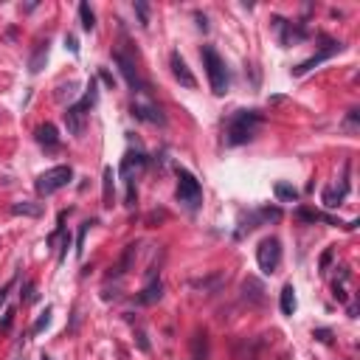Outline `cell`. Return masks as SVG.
<instances>
[{
  "mask_svg": "<svg viewBox=\"0 0 360 360\" xmlns=\"http://www.w3.org/2000/svg\"><path fill=\"white\" fill-rule=\"evenodd\" d=\"M169 68H172V76L178 79L183 87H188V90H194L197 87V79H194V73L188 71V65H186V59L178 54V51H172L169 54Z\"/></svg>",
  "mask_w": 360,
  "mask_h": 360,
  "instance_id": "7c38bea8",
  "label": "cell"
},
{
  "mask_svg": "<svg viewBox=\"0 0 360 360\" xmlns=\"http://www.w3.org/2000/svg\"><path fill=\"white\" fill-rule=\"evenodd\" d=\"M62 118H65V127H68V133H71L73 138H82V135H85V130H87V110L82 107L79 102L68 104L65 113H62Z\"/></svg>",
  "mask_w": 360,
  "mask_h": 360,
  "instance_id": "30bf717a",
  "label": "cell"
},
{
  "mask_svg": "<svg viewBox=\"0 0 360 360\" xmlns=\"http://www.w3.org/2000/svg\"><path fill=\"white\" fill-rule=\"evenodd\" d=\"M71 180H73V169H71V166H51V169H45V172L37 178L34 188H37L39 197H51V194H56L59 188L68 186Z\"/></svg>",
  "mask_w": 360,
  "mask_h": 360,
  "instance_id": "277c9868",
  "label": "cell"
},
{
  "mask_svg": "<svg viewBox=\"0 0 360 360\" xmlns=\"http://www.w3.org/2000/svg\"><path fill=\"white\" fill-rule=\"evenodd\" d=\"M135 338H138V349H141V352H149V349H152V346H149V341H147V332H144V329H138V332H135Z\"/></svg>",
  "mask_w": 360,
  "mask_h": 360,
  "instance_id": "f35d334b",
  "label": "cell"
},
{
  "mask_svg": "<svg viewBox=\"0 0 360 360\" xmlns=\"http://www.w3.org/2000/svg\"><path fill=\"white\" fill-rule=\"evenodd\" d=\"M135 203H138V188H135V178H130L127 180V200H124V205L133 208Z\"/></svg>",
  "mask_w": 360,
  "mask_h": 360,
  "instance_id": "f546056e",
  "label": "cell"
},
{
  "mask_svg": "<svg viewBox=\"0 0 360 360\" xmlns=\"http://www.w3.org/2000/svg\"><path fill=\"white\" fill-rule=\"evenodd\" d=\"M130 113H133V118H138V121H147V124H155V127H166V116H164V110L158 107V104L133 102Z\"/></svg>",
  "mask_w": 360,
  "mask_h": 360,
  "instance_id": "8fae6325",
  "label": "cell"
},
{
  "mask_svg": "<svg viewBox=\"0 0 360 360\" xmlns=\"http://www.w3.org/2000/svg\"><path fill=\"white\" fill-rule=\"evenodd\" d=\"M242 298L248 301V304H253V307H262L267 301V296H265V284L259 282L256 276H248L242 282Z\"/></svg>",
  "mask_w": 360,
  "mask_h": 360,
  "instance_id": "5bb4252c",
  "label": "cell"
},
{
  "mask_svg": "<svg viewBox=\"0 0 360 360\" xmlns=\"http://www.w3.org/2000/svg\"><path fill=\"white\" fill-rule=\"evenodd\" d=\"M79 20H82V28L85 31H93L96 28V14H93V8H90V3H79Z\"/></svg>",
  "mask_w": 360,
  "mask_h": 360,
  "instance_id": "cb8c5ba5",
  "label": "cell"
},
{
  "mask_svg": "<svg viewBox=\"0 0 360 360\" xmlns=\"http://www.w3.org/2000/svg\"><path fill=\"white\" fill-rule=\"evenodd\" d=\"M200 56H203V68H205V76H208V85H211L214 96H225L228 87H231V76H228L225 59L217 54L214 45H203L200 48Z\"/></svg>",
  "mask_w": 360,
  "mask_h": 360,
  "instance_id": "7a4b0ae2",
  "label": "cell"
},
{
  "mask_svg": "<svg viewBox=\"0 0 360 360\" xmlns=\"http://www.w3.org/2000/svg\"><path fill=\"white\" fill-rule=\"evenodd\" d=\"M39 360H51V358H48V355H42V358H39Z\"/></svg>",
  "mask_w": 360,
  "mask_h": 360,
  "instance_id": "f6af8a7d",
  "label": "cell"
},
{
  "mask_svg": "<svg viewBox=\"0 0 360 360\" xmlns=\"http://www.w3.org/2000/svg\"><path fill=\"white\" fill-rule=\"evenodd\" d=\"M11 214H14V217H34V219H39L42 217V203H28V200L14 203L11 205Z\"/></svg>",
  "mask_w": 360,
  "mask_h": 360,
  "instance_id": "44dd1931",
  "label": "cell"
},
{
  "mask_svg": "<svg viewBox=\"0 0 360 360\" xmlns=\"http://www.w3.org/2000/svg\"><path fill=\"white\" fill-rule=\"evenodd\" d=\"M99 79L104 82V87H107V90H116V79H113V73H110L107 68H102V71H99Z\"/></svg>",
  "mask_w": 360,
  "mask_h": 360,
  "instance_id": "d590c367",
  "label": "cell"
},
{
  "mask_svg": "<svg viewBox=\"0 0 360 360\" xmlns=\"http://www.w3.org/2000/svg\"><path fill=\"white\" fill-rule=\"evenodd\" d=\"M321 200H324V205H327V208H338V205L344 203L346 197L341 194L335 186H329V188H324V197H321Z\"/></svg>",
  "mask_w": 360,
  "mask_h": 360,
  "instance_id": "d4e9b609",
  "label": "cell"
},
{
  "mask_svg": "<svg viewBox=\"0 0 360 360\" xmlns=\"http://www.w3.org/2000/svg\"><path fill=\"white\" fill-rule=\"evenodd\" d=\"M76 82H68V85H59V90H56V99L59 102H65V99H73L76 96Z\"/></svg>",
  "mask_w": 360,
  "mask_h": 360,
  "instance_id": "f1b7e54d",
  "label": "cell"
},
{
  "mask_svg": "<svg viewBox=\"0 0 360 360\" xmlns=\"http://www.w3.org/2000/svg\"><path fill=\"white\" fill-rule=\"evenodd\" d=\"M273 28L279 31V42H282V48H290V45H296V42H304V39L310 37L307 23H290V20H284V17H279V14L273 17Z\"/></svg>",
  "mask_w": 360,
  "mask_h": 360,
  "instance_id": "ba28073f",
  "label": "cell"
},
{
  "mask_svg": "<svg viewBox=\"0 0 360 360\" xmlns=\"http://www.w3.org/2000/svg\"><path fill=\"white\" fill-rule=\"evenodd\" d=\"M332 248H327V251H324V256H321V273H327V267H329V262H332Z\"/></svg>",
  "mask_w": 360,
  "mask_h": 360,
  "instance_id": "60d3db41",
  "label": "cell"
},
{
  "mask_svg": "<svg viewBox=\"0 0 360 360\" xmlns=\"http://www.w3.org/2000/svg\"><path fill=\"white\" fill-rule=\"evenodd\" d=\"M34 138H37V144H39L42 149H48V152H56V149L62 147V141H59V133H56V127L51 124V121L39 124L37 130H34Z\"/></svg>",
  "mask_w": 360,
  "mask_h": 360,
  "instance_id": "4fadbf2b",
  "label": "cell"
},
{
  "mask_svg": "<svg viewBox=\"0 0 360 360\" xmlns=\"http://www.w3.org/2000/svg\"><path fill=\"white\" fill-rule=\"evenodd\" d=\"M282 313L284 315H293L296 313V307H298V301H296V290H293V284H284L282 287Z\"/></svg>",
  "mask_w": 360,
  "mask_h": 360,
  "instance_id": "7402d4cb",
  "label": "cell"
},
{
  "mask_svg": "<svg viewBox=\"0 0 360 360\" xmlns=\"http://www.w3.org/2000/svg\"><path fill=\"white\" fill-rule=\"evenodd\" d=\"M276 219H282V208H270V205H265V208H256V211H242V217H239V228H236V239L245 234H251V231H256L259 225H265V222H276Z\"/></svg>",
  "mask_w": 360,
  "mask_h": 360,
  "instance_id": "52a82bcc",
  "label": "cell"
},
{
  "mask_svg": "<svg viewBox=\"0 0 360 360\" xmlns=\"http://www.w3.org/2000/svg\"><path fill=\"white\" fill-rule=\"evenodd\" d=\"M48 327H51V307H45V310L37 315V321H34V327H31V335H39V332H45Z\"/></svg>",
  "mask_w": 360,
  "mask_h": 360,
  "instance_id": "4316f807",
  "label": "cell"
},
{
  "mask_svg": "<svg viewBox=\"0 0 360 360\" xmlns=\"http://www.w3.org/2000/svg\"><path fill=\"white\" fill-rule=\"evenodd\" d=\"M279 262H282V242L279 236H265L256 248V265L265 276H273L279 270Z\"/></svg>",
  "mask_w": 360,
  "mask_h": 360,
  "instance_id": "5b68a950",
  "label": "cell"
},
{
  "mask_svg": "<svg viewBox=\"0 0 360 360\" xmlns=\"http://www.w3.org/2000/svg\"><path fill=\"white\" fill-rule=\"evenodd\" d=\"M149 164V158L144 155L141 149H130L124 158H121V166H118V175L124 180H130L133 178V169H141V166H147Z\"/></svg>",
  "mask_w": 360,
  "mask_h": 360,
  "instance_id": "9a60e30c",
  "label": "cell"
},
{
  "mask_svg": "<svg viewBox=\"0 0 360 360\" xmlns=\"http://www.w3.org/2000/svg\"><path fill=\"white\" fill-rule=\"evenodd\" d=\"M273 194L279 197L282 203H296V200H298V188H296V186H290V183H282V180H279V183L273 186Z\"/></svg>",
  "mask_w": 360,
  "mask_h": 360,
  "instance_id": "603a6c76",
  "label": "cell"
},
{
  "mask_svg": "<svg viewBox=\"0 0 360 360\" xmlns=\"http://www.w3.org/2000/svg\"><path fill=\"white\" fill-rule=\"evenodd\" d=\"M14 324V307H6L3 310V318H0V332H8Z\"/></svg>",
  "mask_w": 360,
  "mask_h": 360,
  "instance_id": "4dcf8cb0",
  "label": "cell"
},
{
  "mask_svg": "<svg viewBox=\"0 0 360 360\" xmlns=\"http://www.w3.org/2000/svg\"><path fill=\"white\" fill-rule=\"evenodd\" d=\"M332 296L338 298V301H341V304H346V301H349V296H346V290H344V284H332Z\"/></svg>",
  "mask_w": 360,
  "mask_h": 360,
  "instance_id": "8d00e7d4",
  "label": "cell"
},
{
  "mask_svg": "<svg viewBox=\"0 0 360 360\" xmlns=\"http://www.w3.org/2000/svg\"><path fill=\"white\" fill-rule=\"evenodd\" d=\"M262 124H265V116L259 110H236L225 121V144L228 147H242V144L253 141Z\"/></svg>",
  "mask_w": 360,
  "mask_h": 360,
  "instance_id": "6da1fadb",
  "label": "cell"
},
{
  "mask_svg": "<svg viewBox=\"0 0 360 360\" xmlns=\"http://www.w3.org/2000/svg\"><path fill=\"white\" fill-rule=\"evenodd\" d=\"M161 298H164V282L155 276V279H149V282L144 284V290L135 296V301L144 304V307H152V304H158Z\"/></svg>",
  "mask_w": 360,
  "mask_h": 360,
  "instance_id": "2e32d148",
  "label": "cell"
},
{
  "mask_svg": "<svg viewBox=\"0 0 360 360\" xmlns=\"http://www.w3.org/2000/svg\"><path fill=\"white\" fill-rule=\"evenodd\" d=\"M133 8H135V14H138V23H141V28H149V6L144 3V0H135Z\"/></svg>",
  "mask_w": 360,
  "mask_h": 360,
  "instance_id": "83f0119b",
  "label": "cell"
},
{
  "mask_svg": "<svg viewBox=\"0 0 360 360\" xmlns=\"http://www.w3.org/2000/svg\"><path fill=\"white\" fill-rule=\"evenodd\" d=\"M296 217L298 219H304V222H327V225H344L346 228V222H341L338 217H329V214H324V211H315V208H296Z\"/></svg>",
  "mask_w": 360,
  "mask_h": 360,
  "instance_id": "d6986e66",
  "label": "cell"
},
{
  "mask_svg": "<svg viewBox=\"0 0 360 360\" xmlns=\"http://www.w3.org/2000/svg\"><path fill=\"white\" fill-rule=\"evenodd\" d=\"M222 284V276H214V279H205V282H191V287H200V290H217Z\"/></svg>",
  "mask_w": 360,
  "mask_h": 360,
  "instance_id": "d6a6232c",
  "label": "cell"
},
{
  "mask_svg": "<svg viewBox=\"0 0 360 360\" xmlns=\"http://www.w3.org/2000/svg\"><path fill=\"white\" fill-rule=\"evenodd\" d=\"M68 248H71V234H62V251H59V265L68 259Z\"/></svg>",
  "mask_w": 360,
  "mask_h": 360,
  "instance_id": "ab89813d",
  "label": "cell"
},
{
  "mask_svg": "<svg viewBox=\"0 0 360 360\" xmlns=\"http://www.w3.org/2000/svg\"><path fill=\"white\" fill-rule=\"evenodd\" d=\"M197 28H203V31H208V20H205V14H200V11H197Z\"/></svg>",
  "mask_w": 360,
  "mask_h": 360,
  "instance_id": "7bdbcfd3",
  "label": "cell"
},
{
  "mask_svg": "<svg viewBox=\"0 0 360 360\" xmlns=\"http://www.w3.org/2000/svg\"><path fill=\"white\" fill-rule=\"evenodd\" d=\"M48 51H51V42H48V39H39L37 45H34L31 56H28V71H31V73H39L42 68H45Z\"/></svg>",
  "mask_w": 360,
  "mask_h": 360,
  "instance_id": "ac0fdd59",
  "label": "cell"
},
{
  "mask_svg": "<svg viewBox=\"0 0 360 360\" xmlns=\"http://www.w3.org/2000/svg\"><path fill=\"white\" fill-rule=\"evenodd\" d=\"M313 338H318L321 344H329L332 341V329H313Z\"/></svg>",
  "mask_w": 360,
  "mask_h": 360,
  "instance_id": "74e56055",
  "label": "cell"
},
{
  "mask_svg": "<svg viewBox=\"0 0 360 360\" xmlns=\"http://www.w3.org/2000/svg\"><path fill=\"white\" fill-rule=\"evenodd\" d=\"M358 127H360V110L352 107L349 113H346V130H352V133H355Z\"/></svg>",
  "mask_w": 360,
  "mask_h": 360,
  "instance_id": "1f68e13d",
  "label": "cell"
},
{
  "mask_svg": "<svg viewBox=\"0 0 360 360\" xmlns=\"http://www.w3.org/2000/svg\"><path fill=\"white\" fill-rule=\"evenodd\" d=\"M11 287H14V279H11V282H8V284H3V287H0V307L6 304V298H8V290H11Z\"/></svg>",
  "mask_w": 360,
  "mask_h": 360,
  "instance_id": "b9f144b4",
  "label": "cell"
},
{
  "mask_svg": "<svg viewBox=\"0 0 360 360\" xmlns=\"http://www.w3.org/2000/svg\"><path fill=\"white\" fill-rule=\"evenodd\" d=\"M17 360H25V358H17Z\"/></svg>",
  "mask_w": 360,
  "mask_h": 360,
  "instance_id": "bcb514c9",
  "label": "cell"
},
{
  "mask_svg": "<svg viewBox=\"0 0 360 360\" xmlns=\"http://www.w3.org/2000/svg\"><path fill=\"white\" fill-rule=\"evenodd\" d=\"M65 48H68L73 56H79V39H76V34H65Z\"/></svg>",
  "mask_w": 360,
  "mask_h": 360,
  "instance_id": "e575fe53",
  "label": "cell"
},
{
  "mask_svg": "<svg viewBox=\"0 0 360 360\" xmlns=\"http://www.w3.org/2000/svg\"><path fill=\"white\" fill-rule=\"evenodd\" d=\"M318 39L324 42V45H321V51H318V54H313L310 59H304V62H298L296 68L290 71L293 76H304V73H310L313 68H318L321 62H327V59H332L335 54H341V51H344V42H338V39L327 37V34H321Z\"/></svg>",
  "mask_w": 360,
  "mask_h": 360,
  "instance_id": "8992f818",
  "label": "cell"
},
{
  "mask_svg": "<svg viewBox=\"0 0 360 360\" xmlns=\"http://www.w3.org/2000/svg\"><path fill=\"white\" fill-rule=\"evenodd\" d=\"M175 197H178V203H183L186 208H191V211L200 208V203H203V186H200V180L188 172V169H183V166H178V191H175Z\"/></svg>",
  "mask_w": 360,
  "mask_h": 360,
  "instance_id": "3957f363",
  "label": "cell"
},
{
  "mask_svg": "<svg viewBox=\"0 0 360 360\" xmlns=\"http://www.w3.org/2000/svg\"><path fill=\"white\" fill-rule=\"evenodd\" d=\"M349 318H358V304H349Z\"/></svg>",
  "mask_w": 360,
  "mask_h": 360,
  "instance_id": "ee69618b",
  "label": "cell"
},
{
  "mask_svg": "<svg viewBox=\"0 0 360 360\" xmlns=\"http://www.w3.org/2000/svg\"><path fill=\"white\" fill-rule=\"evenodd\" d=\"M113 180H116L113 166H104V172H102V205L104 208H113V191H116Z\"/></svg>",
  "mask_w": 360,
  "mask_h": 360,
  "instance_id": "ffe728a7",
  "label": "cell"
},
{
  "mask_svg": "<svg viewBox=\"0 0 360 360\" xmlns=\"http://www.w3.org/2000/svg\"><path fill=\"white\" fill-rule=\"evenodd\" d=\"M135 253H138V242H130L124 248V253H121V259H118V265L116 267H110V273H107V279H118V276H124L130 267H133V259H135Z\"/></svg>",
  "mask_w": 360,
  "mask_h": 360,
  "instance_id": "e0dca14e",
  "label": "cell"
},
{
  "mask_svg": "<svg viewBox=\"0 0 360 360\" xmlns=\"http://www.w3.org/2000/svg\"><path fill=\"white\" fill-rule=\"evenodd\" d=\"M113 62L118 65V71H121V76H124V82H127L130 90H135V93H149V85L141 79V73H138L135 62L124 54V51H116V54H113Z\"/></svg>",
  "mask_w": 360,
  "mask_h": 360,
  "instance_id": "9c48e42d",
  "label": "cell"
},
{
  "mask_svg": "<svg viewBox=\"0 0 360 360\" xmlns=\"http://www.w3.org/2000/svg\"><path fill=\"white\" fill-rule=\"evenodd\" d=\"M20 296H23L25 304L37 301V284H34V282H25V287H23V293H20Z\"/></svg>",
  "mask_w": 360,
  "mask_h": 360,
  "instance_id": "836d02e7",
  "label": "cell"
},
{
  "mask_svg": "<svg viewBox=\"0 0 360 360\" xmlns=\"http://www.w3.org/2000/svg\"><path fill=\"white\" fill-rule=\"evenodd\" d=\"M93 225H96V219H87V222H82V228H79V234H76V256L79 259L85 256V236Z\"/></svg>",
  "mask_w": 360,
  "mask_h": 360,
  "instance_id": "484cf974",
  "label": "cell"
}]
</instances>
